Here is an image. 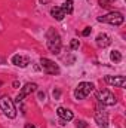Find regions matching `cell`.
I'll return each mask as SVG.
<instances>
[{"label": "cell", "instance_id": "cell-14", "mask_svg": "<svg viewBox=\"0 0 126 128\" xmlns=\"http://www.w3.org/2000/svg\"><path fill=\"white\" fill-rule=\"evenodd\" d=\"M61 9H63L65 14H73V0H65L64 2V4L61 6Z\"/></svg>", "mask_w": 126, "mask_h": 128}, {"label": "cell", "instance_id": "cell-6", "mask_svg": "<svg viewBox=\"0 0 126 128\" xmlns=\"http://www.w3.org/2000/svg\"><path fill=\"white\" fill-rule=\"evenodd\" d=\"M40 66H42L43 72L48 73V74H60V67L49 58H42L40 60Z\"/></svg>", "mask_w": 126, "mask_h": 128}, {"label": "cell", "instance_id": "cell-8", "mask_svg": "<svg viewBox=\"0 0 126 128\" xmlns=\"http://www.w3.org/2000/svg\"><path fill=\"white\" fill-rule=\"evenodd\" d=\"M36 90H37V85H36V84H31V82H30V84H25V85H24V88H21V92L18 94V97H16V100H15V101H16L18 104H19V103H22L24 97L30 96V94L34 92Z\"/></svg>", "mask_w": 126, "mask_h": 128}, {"label": "cell", "instance_id": "cell-15", "mask_svg": "<svg viewBox=\"0 0 126 128\" xmlns=\"http://www.w3.org/2000/svg\"><path fill=\"white\" fill-rule=\"evenodd\" d=\"M110 58H111V61L119 63V61H122V54H120L119 51H113V52L110 54Z\"/></svg>", "mask_w": 126, "mask_h": 128}, {"label": "cell", "instance_id": "cell-17", "mask_svg": "<svg viewBox=\"0 0 126 128\" xmlns=\"http://www.w3.org/2000/svg\"><path fill=\"white\" fill-rule=\"evenodd\" d=\"M76 127L77 128H88V124H86L85 121H77V122H76Z\"/></svg>", "mask_w": 126, "mask_h": 128}, {"label": "cell", "instance_id": "cell-22", "mask_svg": "<svg viewBox=\"0 0 126 128\" xmlns=\"http://www.w3.org/2000/svg\"><path fill=\"white\" fill-rule=\"evenodd\" d=\"M40 2H42V3H48L49 0H40Z\"/></svg>", "mask_w": 126, "mask_h": 128}, {"label": "cell", "instance_id": "cell-16", "mask_svg": "<svg viewBox=\"0 0 126 128\" xmlns=\"http://www.w3.org/2000/svg\"><path fill=\"white\" fill-rule=\"evenodd\" d=\"M70 46H71V49H79L80 42H79L77 39H73V40H71V43H70Z\"/></svg>", "mask_w": 126, "mask_h": 128}, {"label": "cell", "instance_id": "cell-11", "mask_svg": "<svg viewBox=\"0 0 126 128\" xmlns=\"http://www.w3.org/2000/svg\"><path fill=\"white\" fill-rule=\"evenodd\" d=\"M12 63L15 64V66H18V67H27L28 64H30V58L28 57H22V55H13L12 57Z\"/></svg>", "mask_w": 126, "mask_h": 128}, {"label": "cell", "instance_id": "cell-18", "mask_svg": "<svg viewBox=\"0 0 126 128\" xmlns=\"http://www.w3.org/2000/svg\"><path fill=\"white\" fill-rule=\"evenodd\" d=\"M91 32H92V28H91V27H86V28L83 30V33H82V34H83V36H89V34H91Z\"/></svg>", "mask_w": 126, "mask_h": 128}, {"label": "cell", "instance_id": "cell-7", "mask_svg": "<svg viewBox=\"0 0 126 128\" xmlns=\"http://www.w3.org/2000/svg\"><path fill=\"white\" fill-rule=\"evenodd\" d=\"M95 121H96V124H98L101 128H107L108 127V113H107L102 107H96Z\"/></svg>", "mask_w": 126, "mask_h": 128}, {"label": "cell", "instance_id": "cell-1", "mask_svg": "<svg viewBox=\"0 0 126 128\" xmlns=\"http://www.w3.org/2000/svg\"><path fill=\"white\" fill-rule=\"evenodd\" d=\"M48 49L52 52V54H60V51H61V37H60V34L57 32H54V30H49L48 32Z\"/></svg>", "mask_w": 126, "mask_h": 128}, {"label": "cell", "instance_id": "cell-9", "mask_svg": "<svg viewBox=\"0 0 126 128\" xmlns=\"http://www.w3.org/2000/svg\"><path fill=\"white\" fill-rule=\"evenodd\" d=\"M105 82H107L108 85L119 86V88H123L126 85L125 76H105Z\"/></svg>", "mask_w": 126, "mask_h": 128}, {"label": "cell", "instance_id": "cell-3", "mask_svg": "<svg viewBox=\"0 0 126 128\" xmlns=\"http://www.w3.org/2000/svg\"><path fill=\"white\" fill-rule=\"evenodd\" d=\"M99 22H107V24H111V26H122L123 21H125V16L120 14V12H110L104 16H99L98 18Z\"/></svg>", "mask_w": 126, "mask_h": 128}, {"label": "cell", "instance_id": "cell-10", "mask_svg": "<svg viewBox=\"0 0 126 128\" xmlns=\"http://www.w3.org/2000/svg\"><path fill=\"white\" fill-rule=\"evenodd\" d=\"M57 113H58V116L63 119L64 122H67V121H73V118H74L73 112H71L70 109H65V107H58Z\"/></svg>", "mask_w": 126, "mask_h": 128}, {"label": "cell", "instance_id": "cell-2", "mask_svg": "<svg viewBox=\"0 0 126 128\" xmlns=\"http://www.w3.org/2000/svg\"><path fill=\"white\" fill-rule=\"evenodd\" d=\"M0 109L4 112V115H6L7 118H10V119L16 118V109H15V104H13V101H12L7 96H3L1 98H0Z\"/></svg>", "mask_w": 126, "mask_h": 128}, {"label": "cell", "instance_id": "cell-13", "mask_svg": "<svg viewBox=\"0 0 126 128\" xmlns=\"http://www.w3.org/2000/svg\"><path fill=\"white\" fill-rule=\"evenodd\" d=\"M51 15H52V18H55L57 21H63L64 16H65V12H64L60 6H54V8L51 9Z\"/></svg>", "mask_w": 126, "mask_h": 128}, {"label": "cell", "instance_id": "cell-20", "mask_svg": "<svg viewBox=\"0 0 126 128\" xmlns=\"http://www.w3.org/2000/svg\"><path fill=\"white\" fill-rule=\"evenodd\" d=\"M24 128H36V127H34L33 124H25V127H24Z\"/></svg>", "mask_w": 126, "mask_h": 128}, {"label": "cell", "instance_id": "cell-21", "mask_svg": "<svg viewBox=\"0 0 126 128\" xmlns=\"http://www.w3.org/2000/svg\"><path fill=\"white\" fill-rule=\"evenodd\" d=\"M39 98H43V100H45V94H43V92H40V94H39Z\"/></svg>", "mask_w": 126, "mask_h": 128}, {"label": "cell", "instance_id": "cell-4", "mask_svg": "<svg viewBox=\"0 0 126 128\" xmlns=\"http://www.w3.org/2000/svg\"><path fill=\"white\" fill-rule=\"evenodd\" d=\"M94 88H95L94 84H91V82H82V84H79V86H77L76 91H74L76 100H83V98H86V97L94 91Z\"/></svg>", "mask_w": 126, "mask_h": 128}, {"label": "cell", "instance_id": "cell-12", "mask_svg": "<svg viewBox=\"0 0 126 128\" xmlns=\"http://www.w3.org/2000/svg\"><path fill=\"white\" fill-rule=\"evenodd\" d=\"M96 45H98L99 48H107V46L111 45V40H110V37H108L107 34H99V36L96 37Z\"/></svg>", "mask_w": 126, "mask_h": 128}, {"label": "cell", "instance_id": "cell-5", "mask_svg": "<svg viewBox=\"0 0 126 128\" xmlns=\"http://www.w3.org/2000/svg\"><path fill=\"white\" fill-rule=\"evenodd\" d=\"M96 100L102 106H114L116 104V97H114V94L110 92V91H107V90L98 91L96 92Z\"/></svg>", "mask_w": 126, "mask_h": 128}, {"label": "cell", "instance_id": "cell-19", "mask_svg": "<svg viewBox=\"0 0 126 128\" xmlns=\"http://www.w3.org/2000/svg\"><path fill=\"white\" fill-rule=\"evenodd\" d=\"M54 97L58 98V97H60V91H54Z\"/></svg>", "mask_w": 126, "mask_h": 128}]
</instances>
